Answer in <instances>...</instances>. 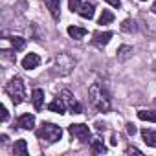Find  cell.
<instances>
[{
  "instance_id": "cell-25",
  "label": "cell",
  "mask_w": 156,
  "mask_h": 156,
  "mask_svg": "<svg viewBox=\"0 0 156 156\" xmlns=\"http://www.w3.org/2000/svg\"><path fill=\"white\" fill-rule=\"evenodd\" d=\"M127 132H129L130 136H134V134H136V127H134L132 123H127Z\"/></svg>"
},
{
  "instance_id": "cell-13",
  "label": "cell",
  "mask_w": 156,
  "mask_h": 156,
  "mask_svg": "<svg viewBox=\"0 0 156 156\" xmlns=\"http://www.w3.org/2000/svg\"><path fill=\"white\" fill-rule=\"evenodd\" d=\"M46 4H48V9H50L51 17L59 19V15H61V0H46Z\"/></svg>"
},
{
  "instance_id": "cell-9",
  "label": "cell",
  "mask_w": 156,
  "mask_h": 156,
  "mask_svg": "<svg viewBox=\"0 0 156 156\" xmlns=\"http://www.w3.org/2000/svg\"><path fill=\"white\" fill-rule=\"evenodd\" d=\"M31 103L35 107V110H42L44 107V90L42 88H35L31 94Z\"/></svg>"
},
{
  "instance_id": "cell-20",
  "label": "cell",
  "mask_w": 156,
  "mask_h": 156,
  "mask_svg": "<svg viewBox=\"0 0 156 156\" xmlns=\"http://www.w3.org/2000/svg\"><path fill=\"white\" fill-rule=\"evenodd\" d=\"M92 151L98 152V154H103V152H107V145L101 140H94L92 141Z\"/></svg>"
},
{
  "instance_id": "cell-14",
  "label": "cell",
  "mask_w": 156,
  "mask_h": 156,
  "mask_svg": "<svg viewBox=\"0 0 156 156\" xmlns=\"http://www.w3.org/2000/svg\"><path fill=\"white\" fill-rule=\"evenodd\" d=\"M141 136H143V141H145L147 145H152V147H156V130L143 129V130H141Z\"/></svg>"
},
{
  "instance_id": "cell-21",
  "label": "cell",
  "mask_w": 156,
  "mask_h": 156,
  "mask_svg": "<svg viewBox=\"0 0 156 156\" xmlns=\"http://www.w3.org/2000/svg\"><path fill=\"white\" fill-rule=\"evenodd\" d=\"M9 41H11V44H13V48H15V50H19V51L26 48V41H24L22 37H11Z\"/></svg>"
},
{
  "instance_id": "cell-12",
  "label": "cell",
  "mask_w": 156,
  "mask_h": 156,
  "mask_svg": "<svg viewBox=\"0 0 156 156\" xmlns=\"http://www.w3.org/2000/svg\"><path fill=\"white\" fill-rule=\"evenodd\" d=\"M68 35L75 41H81L85 35H87V30L85 28H79V26H70L68 28Z\"/></svg>"
},
{
  "instance_id": "cell-24",
  "label": "cell",
  "mask_w": 156,
  "mask_h": 156,
  "mask_svg": "<svg viewBox=\"0 0 156 156\" xmlns=\"http://www.w3.org/2000/svg\"><path fill=\"white\" fill-rule=\"evenodd\" d=\"M105 2L110 4L112 8H119V6H121V0H105Z\"/></svg>"
},
{
  "instance_id": "cell-15",
  "label": "cell",
  "mask_w": 156,
  "mask_h": 156,
  "mask_svg": "<svg viewBox=\"0 0 156 156\" xmlns=\"http://www.w3.org/2000/svg\"><path fill=\"white\" fill-rule=\"evenodd\" d=\"M13 154H19V156H26V154H28V143H26V140L15 141V145H13Z\"/></svg>"
},
{
  "instance_id": "cell-16",
  "label": "cell",
  "mask_w": 156,
  "mask_h": 156,
  "mask_svg": "<svg viewBox=\"0 0 156 156\" xmlns=\"http://www.w3.org/2000/svg\"><path fill=\"white\" fill-rule=\"evenodd\" d=\"M77 13H79L83 19H92V17H94V4H88V2H87V4H83V6H81V9L77 11Z\"/></svg>"
},
{
  "instance_id": "cell-6",
  "label": "cell",
  "mask_w": 156,
  "mask_h": 156,
  "mask_svg": "<svg viewBox=\"0 0 156 156\" xmlns=\"http://www.w3.org/2000/svg\"><path fill=\"white\" fill-rule=\"evenodd\" d=\"M59 96L64 99V103H66V107L70 108V112H72V114H81V112H83L81 103H77V101L73 99V96H72L68 90H61V92H59Z\"/></svg>"
},
{
  "instance_id": "cell-18",
  "label": "cell",
  "mask_w": 156,
  "mask_h": 156,
  "mask_svg": "<svg viewBox=\"0 0 156 156\" xmlns=\"http://www.w3.org/2000/svg\"><path fill=\"white\" fill-rule=\"evenodd\" d=\"M138 118L141 121H152V123H156V112L154 110H140Z\"/></svg>"
},
{
  "instance_id": "cell-27",
  "label": "cell",
  "mask_w": 156,
  "mask_h": 156,
  "mask_svg": "<svg viewBox=\"0 0 156 156\" xmlns=\"http://www.w3.org/2000/svg\"><path fill=\"white\" fill-rule=\"evenodd\" d=\"M8 119H9V112L6 107H2V121H8Z\"/></svg>"
},
{
  "instance_id": "cell-22",
  "label": "cell",
  "mask_w": 156,
  "mask_h": 156,
  "mask_svg": "<svg viewBox=\"0 0 156 156\" xmlns=\"http://www.w3.org/2000/svg\"><path fill=\"white\" fill-rule=\"evenodd\" d=\"M81 0H68V8L72 9V11H79L81 9Z\"/></svg>"
},
{
  "instance_id": "cell-10",
  "label": "cell",
  "mask_w": 156,
  "mask_h": 156,
  "mask_svg": "<svg viewBox=\"0 0 156 156\" xmlns=\"http://www.w3.org/2000/svg\"><path fill=\"white\" fill-rule=\"evenodd\" d=\"M48 110L57 112V114H64V110H66V103H64V99H62L61 96H57V98L48 105Z\"/></svg>"
},
{
  "instance_id": "cell-11",
  "label": "cell",
  "mask_w": 156,
  "mask_h": 156,
  "mask_svg": "<svg viewBox=\"0 0 156 156\" xmlns=\"http://www.w3.org/2000/svg\"><path fill=\"white\" fill-rule=\"evenodd\" d=\"M110 39H112V31H105V33H94V44H96V46H107Z\"/></svg>"
},
{
  "instance_id": "cell-23",
  "label": "cell",
  "mask_w": 156,
  "mask_h": 156,
  "mask_svg": "<svg viewBox=\"0 0 156 156\" xmlns=\"http://www.w3.org/2000/svg\"><path fill=\"white\" fill-rule=\"evenodd\" d=\"M134 28H136V26H134L132 20H125V22L121 24V30H123V31H134Z\"/></svg>"
},
{
  "instance_id": "cell-29",
  "label": "cell",
  "mask_w": 156,
  "mask_h": 156,
  "mask_svg": "<svg viewBox=\"0 0 156 156\" xmlns=\"http://www.w3.org/2000/svg\"><path fill=\"white\" fill-rule=\"evenodd\" d=\"M143 2H145V0H143Z\"/></svg>"
},
{
  "instance_id": "cell-19",
  "label": "cell",
  "mask_w": 156,
  "mask_h": 156,
  "mask_svg": "<svg viewBox=\"0 0 156 156\" xmlns=\"http://www.w3.org/2000/svg\"><path fill=\"white\" fill-rule=\"evenodd\" d=\"M114 20V15H112V11H108V9H103V13H101V17H99V24L101 26H107V24H110Z\"/></svg>"
},
{
  "instance_id": "cell-2",
  "label": "cell",
  "mask_w": 156,
  "mask_h": 156,
  "mask_svg": "<svg viewBox=\"0 0 156 156\" xmlns=\"http://www.w3.org/2000/svg\"><path fill=\"white\" fill-rule=\"evenodd\" d=\"M73 66H75V59L72 57V55H68V53H59V55H55V59H53V73L55 75H68L72 70H73Z\"/></svg>"
},
{
  "instance_id": "cell-3",
  "label": "cell",
  "mask_w": 156,
  "mask_h": 156,
  "mask_svg": "<svg viewBox=\"0 0 156 156\" xmlns=\"http://www.w3.org/2000/svg\"><path fill=\"white\" fill-rule=\"evenodd\" d=\"M6 90H8V94H9L13 105H20V103L26 99V88H24V83H22L20 77H13V79L8 83Z\"/></svg>"
},
{
  "instance_id": "cell-28",
  "label": "cell",
  "mask_w": 156,
  "mask_h": 156,
  "mask_svg": "<svg viewBox=\"0 0 156 156\" xmlns=\"http://www.w3.org/2000/svg\"><path fill=\"white\" fill-rule=\"evenodd\" d=\"M152 13H154V15H156V2H154V4H152Z\"/></svg>"
},
{
  "instance_id": "cell-7",
  "label": "cell",
  "mask_w": 156,
  "mask_h": 156,
  "mask_svg": "<svg viewBox=\"0 0 156 156\" xmlns=\"http://www.w3.org/2000/svg\"><path fill=\"white\" fill-rule=\"evenodd\" d=\"M17 127L19 129H24V130H31L35 127V116L33 114H22L17 121Z\"/></svg>"
},
{
  "instance_id": "cell-26",
  "label": "cell",
  "mask_w": 156,
  "mask_h": 156,
  "mask_svg": "<svg viewBox=\"0 0 156 156\" xmlns=\"http://www.w3.org/2000/svg\"><path fill=\"white\" fill-rule=\"evenodd\" d=\"M127 154H141V151L136 147H127Z\"/></svg>"
},
{
  "instance_id": "cell-5",
  "label": "cell",
  "mask_w": 156,
  "mask_h": 156,
  "mask_svg": "<svg viewBox=\"0 0 156 156\" xmlns=\"http://www.w3.org/2000/svg\"><path fill=\"white\" fill-rule=\"evenodd\" d=\"M68 132H70L73 138H77L79 141H83V143H88V141H90V129H88V125L72 123V125L68 127Z\"/></svg>"
},
{
  "instance_id": "cell-17",
  "label": "cell",
  "mask_w": 156,
  "mask_h": 156,
  "mask_svg": "<svg viewBox=\"0 0 156 156\" xmlns=\"http://www.w3.org/2000/svg\"><path fill=\"white\" fill-rule=\"evenodd\" d=\"M130 55H132V46L123 44V46L118 48V59H119V61H127Z\"/></svg>"
},
{
  "instance_id": "cell-1",
  "label": "cell",
  "mask_w": 156,
  "mask_h": 156,
  "mask_svg": "<svg viewBox=\"0 0 156 156\" xmlns=\"http://www.w3.org/2000/svg\"><path fill=\"white\" fill-rule=\"evenodd\" d=\"M88 98H90V103H92L99 112H108V110L112 108L110 96H108V92L105 90V87H103L101 83L90 85V88H88Z\"/></svg>"
},
{
  "instance_id": "cell-8",
  "label": "cell",
  "mask_w": 156,
  "mask_h": 156,
  "mask_svg": "<svg viewBox=\"0 0 156 156\" xmlns=\"http://www.w3.org/2000/svg\"><path fill=\"white\" fill-rule=\"evenodd\" d=\"M41 64V57L37 55V53H28L24 59H22V68H26V70H33V68H37Z\"/></svg>"
},
{
  "instance_id": "cell-4",
  "label": "cell",
  "mask_w": 156,
  "mask_h": 156,
  "mask_svg": "<svg viewBox=\"0 0 156 156\" xmlns=\"http://www.w3.org/2000/svg\"><path fill=\"white\" fill-rule=\"evenodd\" d=\"M37 136H39L41 140L48 141V143H55V141L61 140V136H62V129L57 127V125H53V123H42L41 129L37 130Z\"/></svg>"
}]
</instances>
